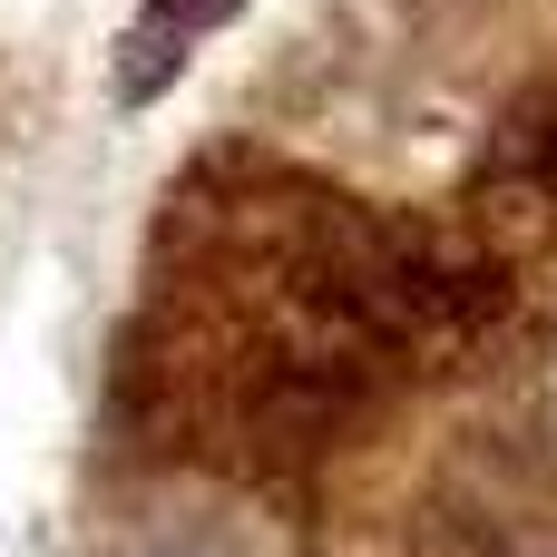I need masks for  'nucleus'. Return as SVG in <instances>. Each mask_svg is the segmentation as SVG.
<instances>
[{
    "mask_svg": "<svg viewBox=\"0 0 557 557\" xmlns=\"http://www.w3.org/2000/svg\"><path fill=\"white\" fill-rule=\"evenodd\" d=\"M431 548L441 557H557V480L499 441H470L431 480Z\"/></svg>",
    "mask_w": 557,
    "mask_h": 557,
    "instance_id": "nucleus-1",
    "label": "nucleus"
},
{
    "mask_svg": "<svg viewBox=\"0 0 557 557\" xmlns=\"http://www.w3.org/2000/svg\"><path fill=\"white\" fill-rule=\"evenodd\" d=\"M245 0H137V20L117 29V59H108V88H117V108H157L166 88H176V69L235 20Z\"/></svg>",
    "mask_w": 557,
    "mask_h": 557,
    "instance_id": "nucleus-2",
    "label": "nucleus"
},
{
    "mask_svg": "<svg viewBox=\"0 0 557 557\" xmlns=\"http://www.w3.org/2000/svg\"><path fill=\"white\" fill-rule=\"evenodd\" d=\"M108 557H255L225 519H137Z\"/></svg>",
    "mask_w": 557,
    "mask_h": 557,
    "instance_id": "nucleus-3",
    "label": "nucleus"
},
{
    "mask_svg": "<svg viewBox=\"0 0 557 557\" xmlns=\"http://www.w3.org/2000/svg\"><path fill=\"white\" fill-rule=\"evenodd\" d=\"M539 401H548V431H557V343H548V362H539Z\"/></svg>",
    "mask_w": 557,
    "mask_h": 557,
    "instance_id": "nucleus-4",
    "label": "nucleus"
}]
</instances>
